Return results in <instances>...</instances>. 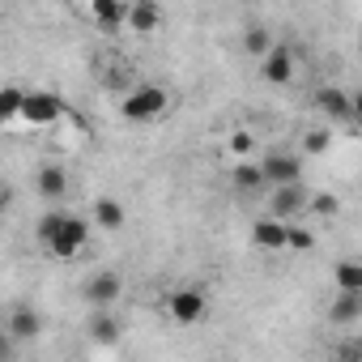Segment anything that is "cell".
<instances>
[{
	"instance_id": "cell-1",
	"label": "cell",
	"mask_w": 362,
	"mask_h": 362,
	"mask_svg": "<svg viewBox=\"0 0 362 362\" xmlns=\"http://www.w3.org/2000/svg\"><path fill=\"white\" fill-rule=\"evenodd\" d=\"M39 243H43V252H52L56 260H73V256L90 243V226H86L81 218L64 214V209H52V214L39 218Z\"/></svg>"
},
{
	"instance_id": "cell-2",
	"label": "cell",
	"mask_w": 362,
	"mask_h": 362,
	"mask_svg": "<svg viewBox=\"0 0 362 362\" xmlns=\"http://www.w3.org/2000/svg\"><path fill=\"white\" fill-rule=\"evenodd\" d=\"M166 111H170V94H166L162 86H141V90H132V94H124V103H119V115L132 119V124L162 119Z\"/></svg>"
},
{
	"instance_id": "cell-3",
	"label": "cell",
	"mask_w": 362,
	"mask_h": 362,
	"mask_svg": "<svg viewBox=\"0 0 362 362\" xmlns=\"http://www.w3.org/2000/svg\"><path fill=\"white\" fill-rule=\"evenodd\" d=\"M64 115V103L56 98V94H47V90H35V94H26L22 98V111H18V119H26V124H56Z\"/></svg>"
},
{
	"instance_id": "cell-4",
	"label": "cell",
	"mask_w": 362,
	"mask_h": 362,
	"mask_svg": "<svg viewBox=\"0 0 362 362\" xmlns=\"http://www.w3.org/2000/svg\"><path fill=\"white\" fill-rule=\"evenodd\" d=\"M303 209H307V188H303V184L273 188V197H269V218H273V222H286V226H290Z\"/></svg>"
},
{
	"instance_id": "cell-5",
	"label": "cell",
	"mask_w": 362,
	"mask_h": 362,
	"mask_svg": "<svg viewBox=\"0 0 362 362\" xmlns=\"http://www.w3.org/2000/svg\"><path fill=\"white\" fill-rule=\"evenodd\" d=\"M256 166L264 175V184H273V188H290V184H298V175H303V166H298L294 153H269Z\"/></svg>"
},
{
	"instance_id": "cell-6",
	"label": "cell",
	"mask_w": 362,
	"mask_h": 362,
	"mask_svg": "<svg viewBox=\"0 0 362 362\" xmlns=\"http://www.w3.org/2000/svg\"><path fill=\"white\" fill-rule=\"evenodd\" d=\"M119 294H124V281H119L115 273H94V277L86 281V303H90L94 311H111V307L119 303Z\"/></svg>"
},
{
	"instance_id": "cell-7",
	"label": "cell",
	"mask_w": 362,
	"mask_h": 362,
	"mask_svg": "<svg viewBox=\"0 0 362 362\" xmlns=\"http://www.w3.org/2000/svg\"><path fill=\"white\" fill-rule=\"evenodd\" d=\"M166 311L175 324H197V320H205V294L201 290H175L166 298Z\"/></svg>"
},
{
	"instance_id": "cell-8",
	"label": "cell",
	"mask_w": 362,
	"mask_h": 362,
	"mask_svg": "<svg viewBox=\"0 0 362 362\" xmlns=\"http://www.w3.org/2000/svg\"><path fill=\"white\" fill-rule=\"evenodd\" d=\"M39 332H43V315H39L35 307H26V303L13 307V315H9V324H5V337H9L13 345H18V341L26 345V341H39Z\"/></svg>"
},
{
	"instance_id": "cell-9",
	"label": "cell",
	"mask_w": 362,
	"mask_h": 362,
	"mask_svg": "<svg viewBox=\"0 0 362 362\" xmlns=\"http://www.w3.org/2000/svg\"><path fill=\"white\" fill-rule=\"evenodd\" d=\"M260 77H264L269 86L294 81V52H290V47H273V52L260 60Z\"/></svg>"
},
{
	"instance_id": "cell-10",
	"label": "cell",
	"mask_w": 362,
	"mask_h": 362,
	"mask_svg": "<svg viewBox=\"0 0 362 362\" xmlns=\"http://www.w3.org/2000/svg\"><path fill=\"white\" fill-rule=\"evenodd\" d=\"M86 332H90V341H94V345H115V341L124 337V324H119V315H115V311H90Z\"/></svg>"
},
{
	"instance_id": "cell-11",
	"label": "cell",
	"mask_w": 362,
	"mask_h": 362,
	"mask_svg": "<svg viewBox=\"0 0 362 362\" xmlns=\"http://www.w3.org/2000/svg\"><path fill=\"white\" fill-rule=\"evenodd\" d=\"M35 188H39V197H43V201L60 205V201L69 197V175H64L60 166H39V175H35Z\"/></svg>"
},
{
	"instance_id": "cell-12",
	"label": "cell",
	"mask_w": 362,
	"mask_h": 362,
	"mask_svg": "<svg viewBox=\"0 0 362 362\" xmlns=\"http://www.w3.org/2000/svg\"><path fill=\"white\" fill-rule=\"evenodd\" d=\"M315 107H320L328 119H354V98H349L345 90H337V86H324V90L315 94Z\"/></svg>"
},
{
	"instance_id": "cell-13",
	"label": "cell",
	"mask_w": 362,
	"mask_h": 362,
	"mask_svg": "<svg viewBox=\"0 0 362 362\" xmlns=\"http://www.w3.org/2000/svg\"><path fill=\"white\" fill-rule=\"evenodd\" d=\"M124 26L136 30V35H153L162 26V9L153 5V0H136V5H128V22Z\"/></svg>"
},
{
	"instance_id": "cell-14",
	"label": "cell",
	"mask_w": 362,
	"mask_h": 362,
	"mask_svg": "<svg viewBox=\"0 0 362 362\" xmlns=\"http://www.w3.org/2000/svg\"><path fill=\"white\" fill-rule=\"evenodd\" d=\"M90 18H94L103 30H124L128 5H124V0H94V5H90Z\"/></svg>"
},
{
	"instance_id": "cell-15",
	"label": "cell",
	"mask_w": 362,
	"mask_h": 362,
	"mask_svg": "<svg viewBox=\"0 0 362 362\" xmlns=\"http://www.w3.org/2000/svg\"><path fill=\"white\" fill-rule=\"evenodd\" d=\"M252 239H256V247H264V252H281V247H286V222L260 218V222L252 226Z\"/></svg>"
},
{
	"instance_id": "cell-16",
	"label": "cell",
	"mask_w": 362,
	"mask_h": 362,
	"mask_svg": "<svg viewBox=\"0 0 362 362\" xmlns=\"http://www.w3.org/2000/svg\"><path fill=\"white\" fill-rule=\"evenodd\" d=\"M328 320L332 324H358L362 320V294H337L328 307Z\"/></svg>"
},
{
	"instance_id": "cell-17",
	"label": "cell",
	"mask_w": 362,
	"mask_h": 362,
	"mask_svg": "<svg viewBox=\"0 0 362 362\" xmlns=\"http://www.w3.org/2000/svg\"><path fill=\"white\" fill-rule=\"evenodd\" d=\"M94 222H98L103 230H124V205L111 201V197H98V201H94Z\"/></svg>"
},
{
	"instance_id": "cell-18",
	"label": "cell",
	"mask_w": 362,
	"mask_h": 362,
	"mask_svg": "<svg viewBox=\"0 0 362 362\" xmlns=\"http://www.w3.org/2000/svg\"><path fill=\"white\" fill-rule=\"evenodd\" d=\"M230 184H235L239 192H260V188H264V175H260V166H256V162H235Z\"/></svg>"
},
{
	"instance_id": "cell-19",
	"label": "cell",
	"mask_w": 362,
	"mask_h": 362,
	"mask_svg": "<svg viewBox=\"0 0 362 362\" xmlns=\"http://www.w3.org/2000/svg\"><path fill=\"white\" fill-rule=\"evenodd\" d=\"M332 277H337L341 294H362V264H358V260H341V264L332 269Z\"/></svg>"
},
{
	"instance_id": "cell-20",
	"label": "cell",
	"mask_w": 362,
	"mask_h": 362,
	"mask_svg": "<svg viewBox=\"0 0 362 362\" xmlns=\"http://www.w3.org/2000/svg\"><path fill=\"white\" fill-rule=\"evenodd\" d=\"M22 98H26V90H18V86H5V90H0V119H18Z\"/></svg>"
},
{
	"instance_id": "cell-21",
	"label": "cell",
	"mask_w": 362,
	"mask_h": 362,
	"mask_svg": "<svg viewBox=\"0 0 362 362\" xmlns=\"http://www.w3.org/2000/svg\"><path fill=\"white\" fill-rule=\"evenodd\" d=\"M243 47H247L252 56H260V60H264V56L273 52V39H269V30H264V26H252V30L243 35Z\"/></svg>"
},
{
	"instance_id": "cell-22",
	"label": "cell",
	"mask_w": 362,
	"mask_h": 362,
	"mask_svg": "<svg viewBox=\"0 0 362 362\" xmlns=\"http://www.w3.org/2000/svg\"><path fill=\"white\" fill-rule=\"evenodd\" d=\"M286 247H294V252H311L315 247V230H307V226H286Z\"/></svg>"
},
{
	"instance_id": "cell-23",
	"label": "cell",
	"mask_w": 362,
	"mask_h": 362,
	"mask_svg": "<svg viewBox=\"0 0 362 362\" xmlns=\"http://www.w3.org/2000/svg\"><path fill=\"white\" fill-rule=\"evenodd\" d=\"M307 209L320 214V218H337V214H341V201H337L332 192H320V197H307Z\"/></svg>"
},
{
	"instance_id": "cell-24",
	"label": "cell",
	"mask_w": 362,
	"mask_h": 362,
	"mask_svg": "<svg viewBox=\"0 0 362 362\" xmlns=\"http://www.w3.org/2000/svg\"><path fill=\"white\" fill-rule=\"evenodd\" d=\"M328 145H332V132H328V128H311V132H307V141H303V149H307V153H324Z\"/></svg>"
},
{
	"instance_id": "cell-25",
	"label": "cell",
	"mask_w": 362,
	"mask_h": 362,
	"mask_svg": "<svg viewBox=\"0 0 362 362\" xmlns=\"http://www.w3.org/2000/svg\"><path fill=\"white\" fill-rule=\"evenodd\" d=\"M337 358H341V362H362V341H345Z\"/></svg>"
},
{
	"instance_id": "cell-26",
	"label": "cell",
	"mask_w": 362,
	"mask_h": 362,
	"mask_svg": "<svg viewBox=\"0 0 362 362\" xmlns=\"http://www.w3.org/2000/svg\"><path fill=\"white\" fill-rule=\"evenodd\" d=\"M252 145H256L252 132H235V136H230V149H235V153H252Z\"/></svg>"
},
{
	"instance_id": "cell-27",
	"label": "cell",
	"mask_w": 362,
	"mask_h": 362,
	"mask_svg": "<svg viewBox=\"0 0 362 362\" xmlns=\"http://www.w3.org/2000/svg\"><path fill=\"white\" fill-rule=\"evenodd\" d=\"M9 354H13V341H9L5 332H0V362H9Z\"/></svg>"
}]
</instances>
